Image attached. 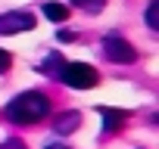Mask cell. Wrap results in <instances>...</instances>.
Segmentation results:
<instances>
[{
    "label": "cell",
    "mask_w": 159,
    "mask_h": 149,
    "mask_svg": "<svg viewBox=\"0 0 159 149\" xmlns=\"http://www.w3.org/2000/svg\"><path fill=\"white\" fill-rule=\"evenodd\" d=\"M28 28H34V13H28V10L0 13V34H22Z\"/></svg>",
    "instance_id": "cell-4"
},
{
    "label": "cell",
    "mask_w": 159,
    "mask_h": 149,
    "mask_svg": "<svg viewBox=\"0 0 159 149\" xmlns=\"http://www.w3.org/2000/svg\"><path fill=\"white\" fill-rule=\"evenodd\" d=\"M53 81H59L72 90H91V87L100 84V71L88 62H62V68L56 71Z\"/></svg>",
    "instance_id": "cell-2"
},
{
    "label": "cell",
    "mask_w": 159,
    "mask_h": 149,
    "mask_svg": "<svg viewBox=\"0 0 159 149\" xmlns=\"http://www.w3.org/2000/svg\"><path fill=\"white\" fill-rule=\"evenodd\" d=\"M44 149H69V146H62V143H47Z\"/></svg>",
    "instance_id": "cell-14"
},
{
    "label": "cell",
    "mask_w": 159,
    "mask_h": 149,
    "mask_svg": "<svg viewBox=\"0 0 159 149\" xmlns=\"http://www.w3.org/2000/svg\"><path fill=\"white\" fill-rule=\"evenodd\" d=\"M75 3L81 6V10H88V13H100V10H103V3H106V0H75Z\"/></svg>",
    "instance_id": "cell-10"
},
{
    "label": "cell",
    "mask_w": 159,
    "mask_h": 149,
    "mask_svg": "<svg viewBox=\"0 0 159 149\" xmlns=\"http://www.w3.org/2000/svg\"><path fill=\"white\" fill-rule=\"evenodd\" d=\"M100 47H103V56H106L109 62H116V65H131V62H137V50H134L119 31H109Z\"/></svg>",
    "instance_id": "cell-3"
},
{
    "label": "cell",
    "mask_w": 159,
    "mask_h": 149,
    "mask_svg": "<svg viewBox=\"0 0 159 149\" xmlns=\"http://www.w3.org/2000/svg\"><path fill=\"white\" fill-rule=\"evenodd\" d=\"M10 68H13V53L0 50V74H3V71H10Z\"/></svg>",
    "instance_id": "cell-12"
},
{
    "label": "cell",
    "mask_w": 159,
    "mask_h": 149,
    "mask_svg": "<svg viewBox=\"0 0 159 149\" xmlns=\"http://www.w3.org/2000/svg\"><path fill=\"white\" fill-rule=\"evenodd\" d=\"M143 19H147V28H150V31H159V0H150Z\"/></svg>",
    "instance_id": "cell-9"
},
{
    "label": "cell",
    "mask_w": 159,
    "mask_h": 149,
    "mask_svg": "<svg viewBox=\"0 0 159 149\" xmlns=\"http://www.w3.org/2000/svg\"><path fill=\"white\" fill-rule=\"evenodd\" d=\"M81 124V112H59L56 118H53V130L59 134V137H69V134H75V127Z\"/></svg>",
    "instance_id": "cell-6"
},
{
    "label": "cell",
    "mask_w": 159,
    "mask_h": 149,
    "mask_svg": "<svg viewBox=\"0 0 159 149\" xmlns=\"http://www.w3.org/2000/svg\"><path fill=\"white\" fill-rule=\"evenodd\" d=\"M97 112L103 115V134H119L128 124V118H131L128 109H106V106H100Z\"/></svg>",
    "instance_id": "cell-5"
},
{
    "label": "cell",
    "mask_w": 159,
    "mask_h": 149,
    "mask_svg": "<svg viewBox=\"0 0 159 149\" xmlns=\"http://www.w3.org/2000/svg\"><path fill=\"white\" fill-rule=\"evenodd\" d=\"M62 62H66V59H62L59 53H50V56H47V59L38 65V71H44V74H53V78H56V71L62 68Z\"/></svg>",
    "instance_id": "cell-8"
},
{
    "label": "cell",
    "mask_w": 159,
    "mask_h": 149,
    "mask_svg": "<svg viewBox=\"0 0 159 149\" xmlns=\"http://www.w3.org/2000/svg\"><path fill=\"white\" fill-rule=\"evenodd\" d=\"M56 37H59L62 44H72V40H78V34H72V31H56Z\"/></svg>",
    "instance_id": "cell-13"
},
{
    "label": "cell",
    "mask_w": 159,
    "mask_h": 149,
    "mask_svg": "<svg viewBox=\"0 0 159 149\" xmlns=\"http://www.w3.org/2000/svg\"><path fill=\"white\" fill-rule=\"evenodd\" d=\"M0 149H28V143H25V140H19V137H10V140L0 143Z\"/></svg>",
    "instance_id": "cell-11"
},
{
    "label": "cell",
    "mask_w": 159,
    "mask_h": 149,
    "mask_svg": "<svg viewBox=\"0 0 159 149\" xmlns=\"http://www.w3.org/2000/svg\"><path fill=\"white\" fill-rule=\"evenodd\" d=\"M50 96L44 90H22L19 96H13L3 109V115L13 121V124H38L50 115Z\"/></svg>",
    "instance_id": "cell-1"
},
{
    "label": "cell",
    "mask_w": 159,
    "mask_h": 149,
    "mask_svg": "<svg viewBox=\"0 0 159 149\" xmlns=\"http://www.w3.org/2000/svg\"><path fill=\"white\" fill-rule=\"evenodd\" d=\"M44 16L59 25V22L69 19V6H66V3H56V0H47V3H44Z\"/></svg>",
    "instance_id": "cell-7"
}]
</instances>
